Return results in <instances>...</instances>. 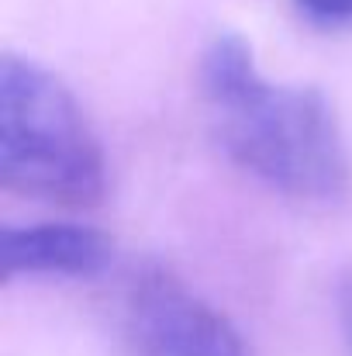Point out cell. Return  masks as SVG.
<instances>
[{"label":"cell","instance_id":"obj_1","mask_svg":"<svg viewBox=\"0 0 352 356\" xmlns=\"http://www.w3.org/2000/svg\"><path fill=\"white\" fill-rule=\"evenodd\" d=\"M218 145L242 173L301 204L346 197L352 159L325 90L273 83L238 31H218L197 66Z\"/></svg>","mask_w":352,"mask_h":356},{"label":"cell","instance_id":"obj_2","mask_svg":"<svg viewBox=\"0 0 352 356\" xmlns=\"http://www.w3.org/2000/svg\"><path fill=\"white\" fill-rule=\"evenodd\" d=\"M0 184L59 208L108 197V156L87 111L56 73L14 52L0 59Z\"/></svg>","mask_w":352,"mask_h":356},{"label":"cell","instance_id":"obj_3","mask_svg":"<svg viewBox=\"0 0 352 356\" xmlns=\"http://www.w3.org/2000/svg\"><path fill=\"white\" fill-rule=\"evenodd\" d=\"M121 322L135 356H252L232 318L162 263L131 270Z\"/></svg>","mask_w":352,"mask_h":356},{"label":"cell","instance_id":"obj_4","mask_svg":"<svg viewBox=\"0 0 352 356\" xmlns=\"http://www.w3.org/2000/svg\"><path fill=\"white\" fill-rule=\"evenodd\" d=\"M3 280L17 277H97L115 263V238L94 225L38 222L10 225L0 242Z\"/></svg>","mask_w":352,"mask_h":356},{"label":"cell","instance_id":"obj_5","mask_svg":"<svg viewBox=\"0 0 352 356\" xmlns=\"http://www.w3.org/2000/svg\"><path fill=\"white\" fill-rule=\"evenodd\" d=\"M335 325H339L346 353L352 356V266L339 270L335 277Z\"/></svg>","mask_w":352,"mask_h":356},{"label":"cell","instance_id":"obj_6","mask_svg":"<svg viewBox=\"0 0 352 356\" xmlns=\"http://www.w3.org/2000/svg\"><path fill=\"white\" fill-rule=\"evenodd\" d=\"M290 3L318 24H352V0H290Z\"/></svg>","mask_w":352,"mask_h":356}]
</instances>
